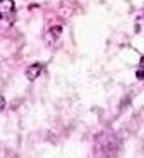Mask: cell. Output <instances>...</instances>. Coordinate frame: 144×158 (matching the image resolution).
<instances>
[{
  "label": "cell",
  "instance_id": "1",
  "mask_svg": "<svg viewBox=\"0 0 144 158\" xmlns=\"http://www.w3.org/2000/svg\"><path fill=\"white\" fill-rule=\"evenodd\" d=\"M17 10L14 0H0V28H10L16 23Z\"/></svg>",
  "mask_w": 144,
  "mask_h": 158
},
{
  "label": "cell",
  "instance_id": "2",
  "mask_svg": "<svg viewBox=\"0 0 144 158\" xmlns=\"http://www.w3.org/2000/svg\"><path fill=\"white\" fill-rule=\"evenodd\" d=\"M43 69H45V64H33V65H29V67L26 69V77L29 79V81H35V79H38L39 76H41Z\"/></svg>",
  "mask_w": 144,
  "mask_h": 158
},
{
  "label": "cell",
  "instance_id": "3",
  "mask_svg": "<svg viewBox=\"0 0 144 158\" xmlns=\"http://www.w3.org/2000/svg\"><path fill=\"white\" fill-rule=\"evenodd\" d=\"M137 79H144V57L141 59V64H139V67H137Z\"/></svg>",
  "mask_w": 144,
  "mask_h": 158
},
{
  "label": "cell",
  "instance_id": "4",
  "mask_svg": "<svg viewBox=\"0 0 144 158\" xmlns=\"http://www.w3.org/2000/svg\"><path fill=\"white\" fill-rule=\"evenodd\" d=\"M4 108H5V98H4V95L0 93V112L4 110Z\"/></svg>",
  "mask_w": 144,
  "mask_h": 158
}]
</instances>
